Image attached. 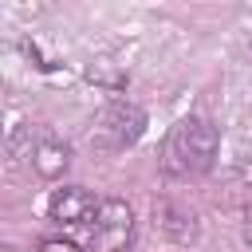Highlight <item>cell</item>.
Returning a JSON list of instances; mask_svg holds the SVG:
<instances>
[{"label": "cell", "mask_w": 252, "mask_h": 252, "mask_svg": "<svg viewBox=\"0 0 252 252\" xmlns=\"http://www.w3.org/2000/svg\"><path fill=\"white\" fill-rule=\"evenodd\" d=\"M134 240V213L126 201L106 197L94 209V224H91V248L94 252H130Z\"/></svg>", "instance_id": "obj_2"}, {"label": "cell", "mask_w": 252, "mask_h": 252, "mask_svg": "<svg viewBox=\"0 0 252 252\" xmlns=\"http://www.w3.org/2000/svg\"><path fill=\"white\" fill-rule=\"evenodd\" d=\"M244 240L252 244V201L244 205Z\"/></svg>", "instance_id": "obj_8"}, {"label": "cell", "mask_w": 252, "mask_h": 252, "mask_svg": "<svg viewBox=\"0 0 252 252\" xmlns=\"http://www.w3.org/2000/svg\"><path fill=\"white\" fill-rule=\"evenodd\" d=\"M35 252H79V244L75 240H63V236H47V240H39Z\"/></svg>", "instance_id": "obj_7"}, {"label": "cell", "mask_w": 252, "mask_h": 252, "mask_svg": "<svg viewBox=\"0 0 252 252\" xmlns=\"http://www.w3.org/2000/svg\"><path fill=\"white\" fill-rule=\"evenodd\" d=\"M94 209H98V201L83 185H63L47 201V217L55 224H87V220H94Z\"/></svg>", "instance_id": "obj_4"}, {"label": "cell", "mask_w": 252, "mask_h": 252, "mask_svg": "<svg viewBox=\"0 0 252 252\" xmlns=\"http://www.w3.org/2000/svg\"><path fill=\"white\" fill-rule=\"evenodd\" d=\"M67 165H71V150H67L59 138H43V142L32 150V169H35L39 177H47V181L63 177Z\"/></svg>", "instance_id": "obj_5"}, {"label": "cell", "mask_w": 252, "mask_h": 252, "mask_svg": "<svg viewBox=\"0 0 252 252\" xmlns=\"http://www.w3.org/2000/svg\"><path fill=\"white\" fill-rule=\"evenodd\" d=\"M217 150H220V134H217L213 122H205V118H181L169 130V138H165L161 169L173 173V177L209 173L213 161H217Z\"/></svg>", "instance_id": "obj_1"}, {"label": "cell", "mask_w": 252, "mask_h": 252, "mask_svg": "<svg viewBox=\"0 0 252 252\" xmlns=\"http://www.w3.org/2000/svg\"><path fill=\"white\" fill-rule=\"evenodd\" d=\"M158 224H161V232H165L169 240H177V244H189V240L197 236V217H193L189 209L173 205V201H161V205H158Z\"/></svg>", "instance_id": "obj_6"}, {"label": "cell", "mask_w": 252, "mask_h": 252, "mask_svg": "<svg viewBox=\"0 0 252 252\" xmlns=\"http://www.w3.org/2000/svg\"><path fill=\"white\" fill-rule=\"evenodd\" d=\"M240 177H244V181L252 185V161H244V165H240Z\"/></svg>", "instance_id": "obj_9"}, {"label": "cell", "mask_w": 252, "mask_h": 252, "mask_svg": "<svg viewBox=\"0 0 252 252\" xmlns=\"http://www.w3.org/2000/svg\"><path fill=\"white\" fill-rule=\"evenodd\" d=\"M142 130H146V110L142 106H134V102H110L98 114V122H94V146L118 154V150L134 146L142 138Z\"/></svg>", "instance_id": "obj_3"}]
</instances>
